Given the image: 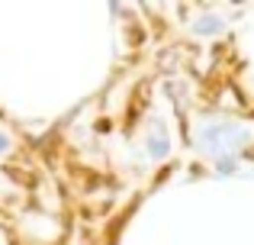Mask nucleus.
Returning a JSON list of instances; mask_svg holds the SVG:
<instances>
[{
  "instance_id": "f257e3e1",
  "label": "nucleus",
  "mask_w": 254,
  "mask_h": 245,
  "mask_svg": "<svg viewBox=\"0 0 254 245\" xmlns=\"http://www.w3.org/2000/svg\"><path fill=\"white\" fill-rule=\"evenodd\" d=\"M216 29H222V19H216V16H206L196 23V32H216Z\"/></svg>"
}]
</instances>
